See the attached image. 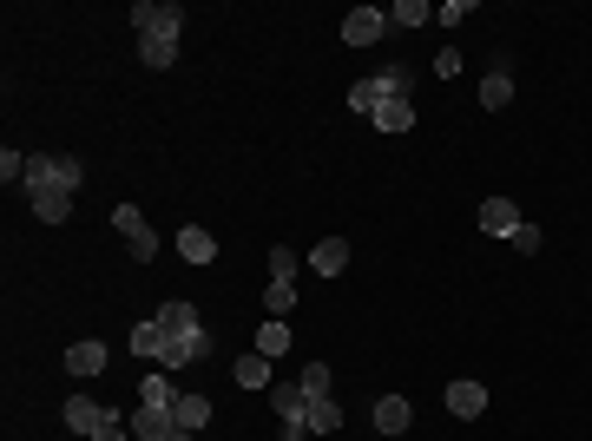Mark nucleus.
Instances as JSON below:
<instances>
[{
  "mask_svg": "<svg viewBox=\"0 0 592 441\" xmlns=\"http://www.w3.org/2000/svg\"><path fill=\"white\" fill-rule=\"evenodd\" d=\"M211 356V330H191V336H165V349H158V369H191Z\"/></svg>",
  "mask_w": 592,
  "mask_h": 441,
  "instance_id": "obj_5",
  "label": "nucleus"
},
{
  "mask_svg": "<svg viewBox=\"0 0 592 441\" xmlns=\"http://www.w3.org/2000/svg\"><path fill=\"white\" fill-rule=\"evenodd\" d=\"M343 428V409H336V395H310V435H336Z\"/></svg>",
  "mask_w": 592,
  "mask_h": 441,
  "instance_id": "obj_23",
  "label": "nucleus"
},
{
  "mask_svg": "<svg viewBox=\"0 0 592 441\" xmlns=\"http://www.w3.org/2000/svg\"><path fill=\"white\" fill-rule=\"evenodd\" d=\"M112 231L125 237V251L139 257V264H152V257H158V231L145 224V211H139V205H112Z\"/></svg>",
  "mask_w": 592,
  "mask_h": 441,
  "instance_id": "obj_3",
  "label": "nucleus"
},
{
  "mask_svg": "<svg viewBox=\"0 0 592 441\" xmlns=\"http://www.w3.org/2000/svg\"><path fill=\"white\" fill-rule=\"evenodd\" d=\"M270 409H277V422H283V441H303L310 435V395L303 389H270Z\"/></svg>",
  "mask_w": 592,
  "mask_h": 441,
  "instance_id": "obj_4",
  "label": "nucleus"
},
{
  "mask_svg": "<svg viewBox=\"0 0 592 441\" xmlns=\"http://www.w3.org/2000/svg\"><path fill=\"white\" fill-rule=\"evenodd\" d=\"M27 205H33V218H40V224H66V218H73V191L40 185V191H27Z\"/></svg>",
  "mask_w": 592,
  "mask_h": 441,
  "instance_id": "obj_11",
  "label": "nucleus"
},
{
  "mask_svg": "<svg viewBox=\"0 0 592 441\" xmlns=\"http://www.w3.org/2000/svg\"><path fill=\"white\" fill-rule=\"evenodd\" d=\"M264 310L270 316H290L296 310V284H264Z\"/></svg>",
  "mask_w": 592,
  "mask_h": 441,
  "instance_id": "obj_30",
  "label": "nucleus"
},
{
  "mask_svg": "<svg viewBox=\"0 0 592 441\" xmlns=\"http://www.w3.org/2000/svg\"><path fill=\"white\" fill-rule=\"evenodd\" d=\"M421 20H435L428 0H395V7H389V27H421Z\"/></svg>",
  "mask_w": 592,
  "mask_h": 441,
  "instance_id": "obj_26",
  "label": "nucleus"
},
{
  "mask_svg": "<svg viewBox=\"0 0 592 441\" xmlns=\"http://www.w3.org/2000/svg\"><path fill=\"white\" fill-rule=\"evenodd\" d=\"M408 422H415V409H408V395H382V402H375V428H382V435H402Z\"/></svg>",
  "mask_w": 592,
  "mask_h": 441,
  "instance_id": "obj_15",
  "label": "nucleus"
},
{
  "mask_svg": "<svg viewBox=\"0 0 592 441\" xmlns=\"http://www.w3.org/2000/svg\"><path fill=\"white\" fill-rule=\"evenodd\" d=\"M106 422V409H99L93 395H66V428H73V435H86L93 441V428Z\"/></svg>",
  "mask_w": 592,
  "mask_h": 441,
  "instance_id": "obj_12",
  "label": "nucleus"
},
{
  "mask_svg": "<svg viewBox=\"0 0 592 441\" xmlns=\"http://www.w3.org/2000/svg\"><path fill=\"white\" fill-rule=\"evenodd\" d=\"M172 402H178L172 376H165V369H152V376L139 382V409H172Z\"/></svg>",
  "mask_w": 592,
  "mask_h": 441,
  "instance_id": "obj_18",
  "label": "nucleus"
},
{
  "mask_svg": "<svg viewBox=\"0 0 592 441\" xmlns=\"http://www.w3.org/2000/svg\"><path fill=\"white\" fill-rule=\"evenodd\" d=\"M303 395H329V363H303V382H296Z\"/></svg>",
  "mask_w": 592,
  "mask_h": 441,
  "instance_id": "obj_31",
  "label": "nucleus"
},
{
  "mask_svg": "<svg viewBox=\"0 0 592 441\" xmlns=\"http://www.w3.org/2000/svg\"><path fill=\"white\" fill-rule=\"evenodd\" d=\"M369 126H382V132H408V126H415V99H389V106H375Z\"/></svg>",
  "mask_w": 592,
  "mask_h": 441,
  "instance_id": "obj_21",
  "label": "nucleus"
},
{
  "mask_svg": "<svg viewBox=\"0 0 592 441\" xmlns=\"http://www.w3.org/2000/svg\"><path fill=\"white\" fill-rule=\"evenodd\" d=\"M0 178H7V185H27V158H20L14 145H7V152H0Z\"/></svg>",
  "mask_w": 592,
  "mask_h": 441,
  "instance_id": "obj_32",
  "label": "nucleus"
},
{
  "mask_svg": "<svg viewBox=\"0 0 592 441\" xmlns=\"http://www.w3.org/2000/svg\"><path fill=\"white\" fill-rule=\"evenodd\" d=\"M520 224H527V218H520L514 198H487V205H481V231H487V237H507V244H514Z\"/></svg>",
  "mask_w": 592,
  "mask_h": 441,
  "instance_id": "obj_8",
  "label": "nucleus"
},
{
  "mask_svg": "<svg viewBox=\"0 0 592 441\" xmlns=\"http://www.w3.org/2000/svg\"><path fill=\"white\" fill-rule=\"evenodd\" d=\"M99 369H106V343H99V336H79L73 349H66V376H99Z\"/></svg>",
  "mask_w": 592,
  "mask_h": 441,
  "instance_id": "obj_9",
  "label": "nucleus"
},
{
  "mask_svg": "<svg viewBox=\"0 0 592 441\" xmlns=\"http://www.w3.org/2000/svg\"><path fill=\"white\" fill-rule=\"evenodd\" d=\"M139 60L152 66V73H165V66L178 60V47H172V40H139Z\"/></svg>",
  "mask_w": 592,
  "mask_h": 441,
  "instance_id": "obj_27",
  "label": "nucleus"
},
{
  "mask_svg": "<svg viewBox=\"0 0 592 441\" xmlns=\"http://www.w3.org/2000/svg\"><path fill=\"white\" fill-rule=\"evenodd\" d=\"M125 422H132V441H172V435H178L172 409H132Z\"/></svg>",
  "mask_w": 592,
  "mask_h": 441,
  "instance_id": "obj_10",
  "label": "nucleus"
},
{
  "mask_svg": "<svg viewBox=\"0 0 592 441\" xmlns=\"http://www.w3.org/2000/svg\"><path fill=\"white\" fill-rule=\"evenodd\" d=\"M296 264H303V257H296L290 244H277V251H270V284H290V277H296Z\"/></svg>",
  "mask_w": 592,
  "mask_h": 441,
  "instance_id": "obj_29",
  "label": "nucleus"
},
{
  "mask_svg": "<svg viewBox=\"0 0 592 441\" xmlns=\"http://www.w3.org/2000/svg\"><path fill=\"white\" fill-rule=\"evenodd\" d=\"M382 27H389L382 7H349V14H343V47H375Z\"/></svg>",
  "mask_w": 592,
  "mask_h": 441,
  "instance_id": "obj_6",
  "label": "nucleus"
},
{
  "mask_svg": "<svg viewBox=\"0 0 592 441\" xmlns=\"http://www.w3.org/2000/svg\"><path fill=\"white\" fill-rule=\"evenodd\" d=\"M172 422L185 428V435H198V428L211 422V402H204V395H178V402H172Z\"/></svg>",
  "mask_w": 592,
  "mask_h": 441,
  "instance_id": "obj_20",
  "label": "nucleus"
},
{
  "mask_svg": "<svg viewBox=\"0 0 592 441\" xmlns=\"http://www.w3.org/2000/svg\"><path fill=\"white\" fill-rule=\"evenodd\" d=\"M283 349H290V330H283V316H270L264 330H257V356H270V363H277Z\"/></svg>",
  "mask_w": 592,
  "mask_h": 441,
  "instance_id": "obj_24",
  "label": "nucleus"
},
{
  "mask_svg": "<svg viewBox=\"0 0 592 441\" xmlns=\"http://www.w3.org/2000/svg\"><path fill=\"white\" fill-rule=\"evenodd\" d=\"M375 79V93H382V106L389 99H415V73L408 66H382V73H369Z\"/></svg>",
  "mask_w": 592,
  "mask_h": 441,
  "instance_id": "obj_16",
  "label": "nucleus"
},
{
  "mask_svg": "<svg viewBox=\"0 0 592 441\" xmlns=\"http://www.w3.org/2000/svg\"><path fill=\"white\" fill-rule=\"evenodd\" d=\"M514 251L520 257H540V224H520V231H514Z\"/></svg>",
  "mask_w": 592,
  "mask_h": 441,
  "instance_id": "obj_34",
  "label": "nucleus"
},
{
  "mask_svg": "<svg viewBox=\"0 0 592 441\" xmlns=\"http://www.w3.org/2000/svg\"><path fill=\"white\" fill-rule=\"evenodd\" d=\"M132 349H139L145 363H158V349H165V323H158V316H152V323H139V330H132Z\"/></svg>",
  "mask_w": 592,
  "mask_h": 441,
  "instance_id": "obj_25",
  "label": "nucleus"
},
{
  "mask_svg": "<svg viewBox=\"0 0 592 441\" xmlns=\"http://www.w3.org/2000/svg\"><path fill=\"white\" fill-rule=\"evenodd\" d=\"M125 435H132V422H125V415H112V409H106V422L93 428V441H125Z\"/></svg>",
  "mask_w": 592,
  "mask_h": 441,
  "instance_id": "obj_33",
  "label": "nucleus"
},
{
  "mask_svg": "<svg viewBox=\"0 0 592 441\" xmlns=\"http://www.w3.org/2000/svg\"><path fill=\"white\" fill-rule=\"evenodd\" d=\"M310 270H316V277H343V270H349V244H343V237H323V244L310 251Z\"/></svg>",
  "mask_w": 592,
  "mask_h": 441,
  "instance_id": "obj_14",
  "label": "nucleus"
},
{
  "mask_svg": "<svg viewBox=\"0 0 592 441\" xmlns=\"http://www.w3.org/2000/svg\"><path fill=\"white\" fill-rule=\"evenodd\" d=\"M158 323H165V336H191V330H204V316L191 310L185 297H172L165 310H158Z\"/></svg>",
  "mask_w": 592,
  "mask_h": 441,
  "instance_id": "obj_17",
  "label": "nucleus"
},
{
  "mask_svg": "<svg viewBox=\"0 0 592 441\" xmlns=\"http://www.w3.org/2000/svg\"><path fill=\"white\" fill-rule=\"evenodd\" d=\"M178 257H185V264H211V257H218V237L204 231V224H185V231H178Z\"/></svg>",
  "mask_w": 592,
  "mask_h": 441,
  "instance_id": "obj_13",
  "label": "nucleus"
},
{
  "mask_svg": "<svg viewBox=\"0 0 592 441\" xmlns=\"http://www.w3.org/2000/svg\"><path fill=\"white\" fill-rule=\"evenodd\" d=\"M507 99H514V73H507V66H494V73L481 79V106H487V112H500Z\"/></svg>",
  "mask_w": 592,
  "mask_h": 441,
  "instance_id": "obj_22",
  "label": "nucleus"
},
{
  "mask_svg": "<svg viewBox=\"0 0 592 441\" xmlns=\"http://www.w3.org/2000/svg\"><path fill=\"white\" fill-rule=\"evenodd\" d=\"M375 106H382V93H375V79H356V86H349V112L375 119Z\"/></svg>",
  "mask_w": 592,
  "mask_h": 441,
  "instance_id": "obj_28",
  "label": "nucleus"
},
{
  "mask_svg": "<svg viewBox=\"0 0 592 441\" xmlns=\"http://www.w3.org/2000/svg\"><path fill=\"white\" fill-rule=\"evenodd\" d=\"M448 415H454V422H481V415H487V389L474 376H454L448 382Z\"/></svg>",
  "mask_w": 592,
  "mask_h": 441,
  "instance_id": "obj_7",
  "label": "nucleus"
},
{
  "mask_svg": "<svg viewBox=\"0 0 592 441\" xmlns=\"http://www.w3.org/2000/svg\"><path fill=\"white\" fill-rule=\"evenodd\" d=\"M132 27H139V40H172L185 33V7L178 0H132Z\"/></svg>",
  "mask_w": 592,
  "mask_h": 441,
  "instance_id": "obj_1",
  "label": "nucleus"
},
{
  "mask_svg": "<svg viewBox=\"0 0 592 441\" xmlns=\"http://www.w3.org/2000/svg\"><path fill=\"white\" fill-rule=\"evenodd\" d=\"M468 14H474V0H448V7H441L435 20H441V27H461V20H468Z\"/></svg>",
  "mask_w": 592,
  "mask_h": 441,
  "instance_id": "obj_35",
  "label": "nucleus"
},
{
  "mask_svg": "<svg viewBox=\"0 0 592 441\" xmlns=\"http://www.w3.org/2000/svg\"><path fill=\"white\" fill-rule=\"evenodd\" d=\"M40 185H53V191H79V185H86V165H79L73 152H66V158L33 152V158H27V191H40Z\"/></svg>",
  "mask_w": 592,
  "mask_h": 441,
  "instance_id": "obj_2",
  "label": "nucleus"
},
{
  "mask_svg": "<svg viewBox=\"0 0 592 441\" xmlns=\"http://www.w3.org/2000/svg\"><path fill=\"white\" fill-rule=\"evenodd\" d=\"M231 376H237V389H270V356L250 349V356H237V363H231Z\"/></svg>",
  "mask_w": 592,
  "mask_h": 441,
  "instance_id": "obj_19",
  "label": "nucleus"
}]
</instances>
